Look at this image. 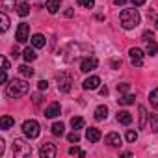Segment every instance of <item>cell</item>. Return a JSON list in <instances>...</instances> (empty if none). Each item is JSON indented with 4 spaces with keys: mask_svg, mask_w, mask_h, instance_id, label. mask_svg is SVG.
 I'll return each mask as SVG.
<instances>
[{
    "mask_svg": "<svg viewBox=\"0 0 158 158\" xmlns=\"http://www.w3.org/2000/svg\"><path fill=\"white\" fill-rule=\"evenodd\" d=\"M30 91V84L26 80H19V78H13L10 80V84L6 86V95L11 99H21Z\"/></svg>",
    "mask_w": 158,
    "mask_h": 158,
    "instance_id": "1",
    "label": "cell"
},
{
    "mask_svg": "<svg viewBox=\"0 0 158 158\" xmlns=\"http://www.w3.org/2000/svg\"><path fill=\"white\" fill-rule=\"evenodd\" d=\"M119 21H121V26H123L125 30H134V28L139 24L141 17H139V11H138V10L128 8V10H123V11H121Z\"/></svg>",
    "mask_w": 158,
    "mask_h": 158,
    "instance_id": "2",
    "label": "cell"
},
{
    "mask_svg": "<svg viewBox=\"0 0 158 158\" xmlns=\"http://www.w3.org/2000/svg\"><path fill=\"white\" fill-rule=\"evenodd\" d=\"M30 154H32V145L26 143L21 138H15V141H13V156L15 158H24V156H30Z\"/></svg>",
    "mask_w": 158,
    "mask_h": 158,
    "instance_id": "3",
    "label": "cell"
},
{
    "mask_svg": "<svg viewBox=\"0 0 158 158\" xmlns=\"http://www.w3.org/2000/svg\"><path fill=\"white\" fill-rule=\"evenodd\" d=\"M23 132H24V136L30 138V139L37 138V136H39V123H37L35 119H26V121L23 123Z\"/></svg>",
    "mask_w": 158,
    "mask_h": 158,
    "instance_id": "4",
    "label": "cell"
},
{
    "mask_svg": "<svg viewBox=\"0 0 158 158\" xmlns=\"http://www.w3.org/2000/svg\"><path fill=\"white\" fill-rule=\"evenodd\" d=\"M56 80H58V89H60V91H63V93H69V91H71V84H73L71 74L60 73V74H56Z\"/></svg>",
    "mask_w": 158,
    "mask_h": 158,
    "instance_id": "5",
    "label": "cell"
},
{
    "mask_svg": "<svg viewBox=\"0 0 158 158\" xmlns=\"http://www.w3.org/2000/svg\"><path fill=\"white\" fill-rule=\"evenodd\" d=\"M143 50L141 48H136V47H132L130 50H128V58H130V63L134 65V67H141L143 65Z\"/></svg>",
    "mask_w": 158,
    "mask_h": 158,
    "instance_id": "6",
    "label": "cell"
},
{
    "mask_svg": "<svg viewBox=\"0 0 158 158\" xmlns=\"http://www.w3.org/2000/svg\"><path fill=\"white\" fill-rule=\"evenodd\" d=\"M15 39H17L19 43H26V41L30 39V26H28L26 23H21V24L17 26V32H15Z\"/></svg>",
    "mask_w": 158,
    "mask_h": 158,
    "instance_id": "7",
    "label": "cell"
},
{
    "mask_svg": "<svg viewBox=\"0 0 158 158\" xmlns=\"http://www.w3.org/2000/svg\"><path fill=\"white\" fill-rule=\"evenodd\" d=\"M56 154H58V149H56L54 143H43L39 147V156L41 158H54Z\"/></svg>",
    "mask_w": 158,
    "mask_h": 158,
    "instance_id": "8",
    "label": "cell"
},
{
    "mask_svg": "<svg viewBox=\"0 0 158 158\" xmlns=\"http://www.w3.org/2000/svg\"><path fill=\"white\" fill-rule=\"evenodd\" d=\"M97 65H99V61H97V58H86L82 63H80V71H84V73H91V71H95L97 69Z\"/></svg>",
    "mask_w": 158,
    "mask_h": 158,
    "instance_id": "9",
    "label": "cell"
},
{
    "mask_svg": "<svg viewBox=\"0 0 158 158\" xmlns=\"http://www.w3.org/2000/svg\"><path fill=\"white\" fill-rule=\"evenodd\" d=\"M60 112H61L60 102H52V104H48V106L45 108V117L54 119V117H58V115H60Z\"/></svg>",
    "mask_w": 158,
    "mask_h": 158,
    "instance_id": "10",
    "label": "cell"
},
{
    "mask_svg": "<svg viewBox=\"0 0 158 158\" xmlns=\"http://www.w3.org/2000/svg\"><path fill=\"white\" fill-rule=\"evenodd\" d=\"M99 86H101V78L95 76V74L89 76V78H86V80L82 82V88H84V89H97Z\"/></svg>",
    "mask_w": 158,
    "mask_h": 158,
    "instance_id": "11",
    "label": "cell"
},
{
    "mask_svg": "<svg viewBox=\"0 0 158 158\" xmlns=\"http://www.w3.org/2000/svg\"><path fill=\"white\" fill-rule=\"evenodd\" d=\"M104 141H106L110 147H114V149H117V147H121V145H123V143H121L123 139H121V136H119L117 132H110V134L106 136V139H104Z\"/></svg>",
    "mask_w": 158,
    "mask_h": 158,
    "instance_id": "12",
    "label": "cell"
},
{
    "mask_svg": "<svg viewBox=\"0 0 158 158\" xmlns=\"http://www.w3.org/2000/svg\"><path fill=\"white\" fill-rule=\"evenodd\" d=\"M86 138H88L89 143H97V141L101 139V130L95 128V127H89V128L86 130Z\"/></svg>",
    "mask_w": 158,
    "mask_h": 158,
    "instance_id": "13",
    "label": "cell"
},
{
    "mask_svg": "<svg viewBox=\"0 0 158 158\" xmlns=\"http://www.w3.org/2000/svg\"><path fill=\"white\" fill-rule=\"evenodd\" d=\"M117 123H121V125L128 127V125L132 123V114H130V112H127V110L117 112Z\"/></svg>",
    "mask_w": 158,
    "mask_h": 158,
    "instance_id": "14",
    "label": "cell"
},
{
    "mask_svg": "<svg viewBox=\"0 0 158 158\" xmlns=\"http://www.w3.org/2000/svg\"><path fill=\"white\" fill-rule=\"evenodd\" d=\"M30 41H32V47H34V48H43V47L47 45V39H45L43 34H34Z\"/></svg>",
    "mask_w": 158,
    "mask_h": 158,
    "instance_id": "15",
    "label": "cell"
},
{
    "mask_svg": "<svg viewBox=\"0 0 158 158\" xmlns=\"http://www.w3.org/2000/svg\"><path fill=\"white\" fill-rule=\"evenodd\" d=\"M97 121H104L106 117H108V106H104V104H101V106H97L95 108V115H93Z\"/></svg>",
    "mask_w": 158,
    "mask_h": 158,
    "instance_id": "16",
    "label": "cell"
},
{
    "mask_svg": "<svg viewBox=\"0 0 158 158\" xmlns=\"http://www.w3.org/2000/svg\"><path fill=\"white\" fill-rule=\"evenodd\" d=\"M13 125H15V119H13V117L2 115V119H0V128H2V130H10Z\"/></svg>",
    "mask_w": 158,
    "mask_h": 158,
    "instance_id": "17",
    "label": "cell"
},
{
    "mask_svg": "<svg viewBox=\"0 0 158 158\" xmlns=\"http://www.w3.org/2000/svg\"><path fill=\"white\" fill-rule=\"evenodd\" d=\"M60 6H61V0H47V10L52 15L60 11Z\"/></svg>",
    "mask_w": 158,
    "mask_h": 158,
    "instance_id": "18",
    "label": "cell"
},
{
    "mask_svg": "<svg viewBox=\"0 0 158 158\" xmlns=\"http://www.w3.org/2000/svg\"><path fill=\"white\" fill-rule=\"evenodd\" d=\"M156 52H158V43H156V41H149V43H145V54H149V56H156Z\"/></svg>",
    "mask_w": 158,
    "mask_h": 158,
    "instance_id": "19",
    "label": "cell"
},
{
    "mask_svg": "<svg viewBox=\"0 0 158 158\" xmlns=\"http://www.w3.org/2000/svg\"><path fill=\"white\" fill-rule=\"evenodd\" d=\"M138 112H139V128H145V125H147V110H145V106H139L138 108Z\"/></svg>",
    "mask_w": 158,
    "mask_h": 158,
    "instance_id": "20",
    "label": "cell"
},
{
    "mask_svg": "<svg viewBox=\"0 0 158 158\" xmlns=\"http://www.w3.org/2000/svg\"><path fill=\"white\" fill-rule=\"evenodd\" d=\"M149 102H151V106H152L154 110H158V88H154V89L151 91V95H149Z\"/></svg>",
    "mask_w": 158,
    "mask_h": 158,
    "instance_id": "21",
    "label": "cell"
},
{
    "mask_svg": "<svg viewBox=\"0 0 158 158\" xmlns=\"http://www.w3.org/2000/svg\"><path fill=\"white\" fill-rule=\"evenodd\" d=\"M50 128H52V134H54V136H63V134H65V127H63V123H54Z\"/></svg>",
    "mask_w": 158,
    "mask_h": 158,
    "instance_id": "22",
    "label": "cell"
},
{
    "mask_svg": "<svg viewBox=\"0 0 158 158\" xmlns=\"http://www.w3.org/2000/svg\"><path fill=\"white\" fill-rule=\"evenodd\" d=\"M71 127H73V130L84 128V119H82V117H73V119H71Z\"/></svg>",
    "mask_w": 158,
    "mask_h": 158,
    "instance_id": "23",
    "label": "cell"
},
{
    "mask_svg": "<svg viewBox=\"0 0 158 158\" xmlns=\"http://www.w3.org/2000/svg\"><path fill=\"white\" fill-rule=\"evenodd\" d=\"M134 95L132 93H127V95H123L121 99H119V104H123V106H128V104H134Z\"/></svg>",
    "mask_w": 158,
    "mask_h": 158,
    "instance_id": "24",
    "label": "cell"
},
{
    "mask_svg": "<svg viewBox=\"0 0 158 158\" xmlns=\"http://www.w3.org/2000/svg\"><path fill=\"white\" fill-rule=\"evenodd\" d=\"M0 23H2V26H0V30H2V32H6V30L10 28V19H8L6 11H2V13H0Z\"/></svg>",
    "mask_w": 158,
    "mask_h": 158,
    "instance_id": "25",
    "label": "cell"
},
{
    "mask_svg": "<svg viewBox=\"0 0 158 158\" xmlns=\"http://www.w3.org/2000/svg\"><path fill=\"white\" fill-rule=\"evenodd\" d=\"M17 13H19L21 17H26V15L30 13V6H28L26 2H23V4H19V6H17Z\"/></svg>",
    "mask_w": 158,
    "mask_h": 158,
    "instance_id": "26",
    "label": "cell"
},
{
    "mask_svg": "<svg viewBox=\"0 0 158 158\" xmlns=\"http://www.w3.org/2000/svg\"><path fill=\"white\" fill-rule=\"evenodd\" d=\"M19 73H21L23 76H26V78L34 76V69H32V67H28V65H21V67H19Z\"/></svg>",
    "mask_w": 158,
    "mask_h": 158,
    "instance_id": "27",
    "label": "cell"
},
{
    "mask_svg": "<svg viewBox=\"0 0 158 158\" xmlns=\"http://www.w3.org/2000/svg\"><path fill=\"white\" fill-rule=\"evenodd\" d=\"M35 58H37V54H35V50L28 47V48L24 50V60H26V61H34Z\"/></svg>",
    "mask_w": 158,
    "mask_h": 158,
    "instance_id": "28",
    "label": "cell"
},
{
    "mask_svg": "<svg viewBox=\"0 0 158 158\" xmlns=\"http://www.w3.org/2000/svg\"><path fill=\"white\" fill-rule=\"evenodd\" d=\"M69 154H71V156H74V154H78V156H82V158H84V156H86V152H84V151H82V149H80V147H76V145H74V147H71V149H69Z\"/></svg>",
    "mask_w": 158,
    "mask_h": 158,
    "instance_id": "29",
    "label": "cell"
},
{
    "mask_svg": "<svg viewBox=\"0 0 158 158\" xmlns=\"http://www.w3.org/2000/svg\"><path fill=\"white\" fill-rule=\"evenodd\" d=\"M67 139H69L71 143H78V141H80V134H78V130H73V132L67 136Z\"/></svg>",
    "mask_w": 158,
    "mask_h": 158,
    "instance_id": "30",
    "label": "cell"
},
{
    "mask_svg": "<svg viewBox=\"0 0 158 158\" xmlns=\"http://www.w3.org/2000/svg\"><path fill=\"white\" fill-rule=\"evenodd\" d=\"M78 6H82V8H88L91 10L95 6V0H78Z\"/></svg>",
    "mask_w": 158,
    "mask_h": 158,
    "instance_id": "31",
    "label": "cell"
},
{
    "mask_svg": "<svg viewBox=\"0 0 158 158\" xmlns=\"http://www.w3.org/2000/svg\"><path fill=\"white\" fill-rule=\"evenodd\" d=\"M125 138H127V141H128V143H134V141L138 139V132H134V130H128Z\"/></svg>",
    "mask_w": 158,
    "mask_h": 158,
    "instance_id": "32",
    "label": "cell"
},
{
    "mask_svg": "<svg viewBox=\"0 0 158 158\" xmlns=\"http://www.w3.org/2000/svg\"><path fill=\"white\" fill-rule=\"evenodd\" d=\"M151 128L154 134H158V115H151Z\"/></svg>",
    "mask_w": 158,
    "mask_h": 158,
    "instance_id": "33",
    "label": "cell"
},
{
    "mask_svg": "<svg viewBox=\"0 0 158 158\" xmlns=\"http://www.w3.org/2000/svg\"><path fill=\"white\" fill-rule=\"evenodd\" d=\"M4 10H15V0H2Z\"/></svg>",
    "mask_w": 158,
    "mask_h": 158,
    "instance_id": "34",
    "label": "cell"
},
{
    "mask_svg": "<svg viewBox=\"0 0 158 158\" xmlns=\"http://www.w3.org/2000/svg\"><path fill=\"white\" fill-rule=\"evenodd\" d=\"M141 39H143L145 43L154 41V34H152V32H149V30H145V32H143V35H141Z\"/></svg>",
    "mask_w": 158,
    "mask_h": 158,
    "instance_id": "35",
    "label": "cell"
},
{
    "mask_svg": "<svg viewBox=\"0 0 158 158\" xmlns=\"http://www.w3.org/2000/svg\"><path fill=\"white\" fill-rule=\"evenodd\" d=\"M128 89H130L128 84H117V91H119V93H127Z\"/></svg>",
    "mask_w": 158,
    "mask_h": 158,
    "instance_id": "36",
    "label": "cell"
},
{
    "mask_svg": "<svg viewBox=\"0 0 158 158\" xmlns=\"http://www.w3.org/2000/svg\"><path fill=\"white\" fill-rule=\"evenodd\" d=\"M32 101H34V104H41V101H43L41 93H34V95H32Z\"/></svg>",
    "mask_w": 158,
    "mask_h": 158,
    "instance_id": "37",
    "label": "cell"
},
{
    "mask_svg": "<svg viewBox=\"0 0 158 158\" xmlns=\"http://www.w3.org/2000/svg\"><path fill=\"white\" fill-rule=\"evenodd\" d=\"M8 69H10V61L6 56H2V71H8Z\"/></svg>",
    "mask_w": 158,
    "mask_h": 158,
    "instance_id": "38",
    "label": "cell"
},
{
    "mask_svg": "<svg viewBox=\"0 0 158 158\" xmlns=\"http://www.w3.org/2000/svg\"><path fill=\"white\" fill-rule=\"evenodd\" d=\"M37 86H39V89L43 91V89H47V88H48V82H47V80H39V84H37Z\"/></svg>",
    "mask_w": 158,
    "mask_h": 158,
    "instance_id": "39",
    "label": "cell"
},
{
    "mask_svg": "<svg viewBox=\"0 0 158 158\" xmlns=\"http://www.w3.org/2000/svg\"><path fill=\"white\" fill-rule=\"evenodd\" d=\"M130 2H132L134 8H138V6H143L145 4V0H130Z\"/></svg>",
    "mask_w": 158,
    "mask_h": 158,
    "instance_id": "40",
    "label": "cell"
},
{
    "mask_svg": "<svg viewBox=\"0 0 158 158\" xmlns=\"http://www.w3.org/2000/svg\"><path fill=\"white\" fill-rule=\"evenodd\" d=\"M112 67L114 69H119L121 67V60H112Z\"/></svg>",
    "mask_w": 158,
    "mask_h": 158,
    "instance_id": "41",
    "label": "cell"
},
{
    "mask_svg": "<svg viewBox=\"0 0 158 158\" xmlns=\"http://www.w3.org/2000/svg\"><path fill=\"white\" fill-rule=\"evenodd\" d=\"M4 143H6V141H4L2 138H0V156L4 154V149H6V147H4Z\"/></svg>",
    "mask_w": 158,
    "mask_h": 158,
    "instance_id": "42",
    "label": "cell"
},
{
    "mask_svg": "<svg viewBox=\"0 0 158 158\" xmlns=\"http://www.w3.org/2000/svg\"><path fill=\"white\" fill-rule=\"evenodd\" d=\"M8 82V74H6V71H2V84H6Z\"/></svg>",
    "mask_w": 158,
    "mask_h": 158,
    "instance_id": "43",
    "label": "cell"
},
{
    "mask_svg": "<svg viewBox=\"0 0 158 158\" xmlns=\"http://www.w3.org/2000/svg\"><path fill=\"white\" fill-rule=\"evenodd\" d=\"M125 2H127V0H114V4H115V6H123Z\"/></svg>",
    "mask_w": 158,
    "mask_h": 158,
    "instance_id": "44",
    "label": "cell"
},
{
    "mask_svg": "<svg viewBox=\"0 0 158 158\" xmlns=\"http://www.w3.org/2000/svg\"><path fill=\"white\" fill-rule=\"evenodd\" d=\"M101 95H108V88H106V86L101 88Z\"/></svg>",
    "mask_w": 158,
    "mask_h": 158,
    "instance_id": "45",
    "label": "cell"
},
{
    "mask_svg": "<svg viewBox=\"0 0 158 158\" xmlns=\"http://www.w3.org/2000/svg\"><path fill=\"white\" fill-rule=\"evenodd\" d=\"M73 15H74L73 10H67V11H65V17H73Z\"/></svg>",
    "mask_w": 158,
    "mask_h": 158,
    "instance_id": "46",
    "label": "cell"
},
{
    "mask_svg": "<svg viewBox=\"0 0 158 158\" xmlns=\"http://www.w3.org/2000/svg\"><path fill=\"white\" fill-rule=\"evenodd\" d=\"M154 28H156V30H158V17H156V19H154Z\"/></svg>",
    "mask_w": 158,
    "mask_h": 158,
    "instance_id": "47",
    "label": "cell"
}]
</instances>
